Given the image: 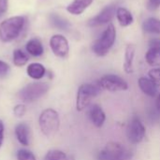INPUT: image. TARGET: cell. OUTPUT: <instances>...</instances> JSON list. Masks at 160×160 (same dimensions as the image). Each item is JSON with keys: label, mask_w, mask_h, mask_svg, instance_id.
Masks as SVG:
<instances>
[{"label": "cell", "mask_w": 160, "mask_h": 160, "mask_svg": "<svg viewBox=\"0 0 160 160\" xmlns=\"http://www.w3.org/2000/svg\"><path fill=\"white\" fill-rule=\"evenodd\" d=\"M25 19L22 16H13L0 23V39L3 42H10L16 39L23 29Z\"/></svg>", "instance_id": "obj_1"}, {"label": "cell", "mask_w": 160, "mask_h": 160, "mask_svg": "<svg viewBox=\"0 0 160 160\" xmlns=\"http://www.w3.org/2000/svg\"><path fill=\"white\" fill-rule=\"evenodd\" d=\"M38 125L44 136L47 138L54 137L60 127V118L57 112L53 109L44 110L39 115Z\"/></svg>", "instance_id": "obj_2"}, {"label": "cell", "mask_w": 160, "mask_h": 160, "mask_svg": "<svg viewBox=\"0 0 160 160\" xmlns=\"http://www.w3.org/2000/svg\"><path fill=\"white\" fill-rule=\"evenodd\" d=\"M131 152L118 142H109L98 154V160H129Z\"/></svg>", "instance_id": "obj_3"}, {"label": "cell", "mask_w": 160, "mask_h": 160, "mask_svg": "<svg viewBox=\"0 0 160 160\" xmlns=\"http://www.w3.org/2000/svg\"><path fill=\"white\" fill-rule=\"evenodd\" d=\"M116 38V30L113 24H110L101 37L92 45V51L98 56H105L112 47Z\"/></svg>", "instance_id": "obj_4"}, {"label": "cell", "mask_w": 160, "mask_h": 160, "mask_svg": "<svg viewBox=\"0 0 160 160\" xmlns=\"http://www.w3.org/2000/svg\"><path fill=\"white\" fill-rule=\"evenodd\" d=\"M100 87L98 84L83 83L82 84L77 92L76 108L79 112L85 110L91 103L92 99L100 93Z\"/></svg>", "instance_id": "obj_5"}, {"label": "cell", "mask_w": 160, "mask_h": 160, "mask_svg": "<svg viewBox=\"0 0 160 160\" xmlns=\"http://www.w3.org/2000/svg\"><path fill=\"white\" fill-rule=\"evenodd\" d=\"M50 89V85L46 82H31L25 85L18 94L19 98L25 102H33L42 98Z\"/></svg>", "instance_id": "obj_6"}, {"label": "cell", "mask_w": 160, "mask_h": 160, "mask_svg": "<svg viewBox=\"0 0 160 160\" xmlns=\"http://www.w3.org/2000/svg\"><path fill=\"white\" fill-rule=\"evenodd\" d=\"M98 84L101 89L111 92L125 91L128 88V84L124 79L113 74H108L101 77Z\"/></svg>", "instance_id": "obj_7"}, {"label": "cell", "mask_w": 160, "mask_h": 160, "mask_svg": "<svg viewBox=\"0 0 160 160\" xmlns=\"http://www.w3.org/2000/svg\"><path fill=\"white\" fill-rule=\"evenodd\" d=\"M127 137L132 144L142 142L145 137V128L140 118L133 117L127 128Z\"/></svg>", "instance_id": "obj_8"}, {"label": "cell", "mask_w": 160, "mask_h": 160, "mask_svg": "<svg viewBox=\"0 0 160 160\" xmlns=\"http://www.w3.org/2000/svg\"><path fill=\"white\" fill-rule=\"evenodd\" d=\"M50 47L57 57L64 58L68 54L69 46L68 39L62 35H54L50 39Z\"/></svg>", "instance_id": "obj_9"}, {"label": "cell", "mask_w": 160, "mask_h": 160, "mask_svg": "<svg viewBox=\"0 0 160 160\" xmlns=\"http://www.w3.org/2000/svg\"><path fill=\"white\" fill-rule=\"evenodd\" d=\"M116 10L117 9H115L114 6L106 7L97 16H95L94 18H92L88 21V25L98 26V25H102L104 23L111 22L113 19V17L115 16Z\"/></svg>", "instance_id": "obj_10"}, {"label": "cell", "mask_w": 160, "mask_h": 160, "mask_svg": "<svg viewBox=\"0 0 160 160\" xmlns=\"http://www.w3.org/2000/svg\"><path fill=\"white\" fill-rule=\"evenodd\" d=\"M146 62L153 67L160 66V38L150 40V48L145 54Z\"/></svg>", "instance_id": "obj_11"}, {"label": "cell", "mask_w": 160, "mask_h": 160, "mask_svg": "<svg viewBox=\"0 0 160 160\" xmlns=\"http://www.w3.org/2000/svg\"><path fill=\"white\" fill-rule=\"evenodd\" d=\"M88 116L91 120V122L97 127L100 128L103 126L105 120H106V115L103 110L97 104L92 105L88 111Z\"/></svg>", "instance_id": "obj_12"}, {"label": "cell", "mask_w": 160, "mask_h": 160, "mask_svg": "<svg viewBox=\"0 0 160 160\" xmlns=\"http://www.w3.org/2000/svg\"><path fill=\"white\" fill-rule=\"evenodd\" d=\"M15 135L18 142L23 145L27 146L30 142V128L26 123H20L15 128Z\"/></svg>", "instance_id": "obj_13"}, {"label": "cell", "mask_w": 160, "mask_h": 160, "mask_svg": "<svg viewBox=\"0 0 160 160\" xmlns=\"http://www.w3.org/2000/svg\"><path fill=\"white\" fill-rule=\"evenodd\" d=\"M139 86L141 90L149 97H156L158 95V85L150 79L145 77H141L139 79Z\"/></svg>", "instance_id": "obj_14"}, {"label": "cell", "mask_w": 160, "mask_h": 160, "mask_svg": "<svg viewBox=\"0 0 160 160\" xmlns=\"http://www.w3.org/2000/svg\"><path fill=\"white\" fill-rule=\"evenodd\" d=\"M93 1L94 0H73L67 7V10L70 14L80 15L93 3Z\"/></svg>", "instance_id": "obj_15"}, {"label": "cell", "mask_w": 160, "mask_h": 160, "mask_svg": "<svg viewBox=\"0 0 160 160\" xmlns=\"http://www.w3.org/2000/svg\"><path fill=\"white\" fill-rule=\"evenodd\" d=\"M25 49L29 54H31L32 56H35V57L41 56L44 52V48H43L42 43H41L40 39H38L37 38H31L30 40H28L25 45Z\"/></svg>", "instance_id": "obj_16"}, {"label": "cell", "mask_w": 160, "mask_h": 160, "mask_svg": "<svg viewBox=\"0 0 160 160\" xmlns=\"http://www.w3.org/2000/svg\"><path fill=\"white\" fill-rule=\"evenodd\" d=\"M136 47L134 44H128L125 51V64L124 68L127 73H132L133 71V61L135 56Z\"/></svg>", "instance_id": "obj_17"}, {"label": "cell", "mask_w": 160, "mask_h": 160, "mask_svg": "<svg viewBox=\"0 0 160 160\" xmlns=\"http://www.w3.org/2000/svg\"><path fill=\"white\" fill-rule=\"evenodd\" d=\"M27 75L34 80H40L46 74V68L39 63H32L26 68Z\"/></svg>", "instance_id": "obj_18"}, {"label": "cell", "mask_w": 160, "mask_h": 160, "mask_svg": "<svg viewBox=\"0 0 160 160\" xmlns=\"http://www.w3.org/2000/svg\"><path fill=\"white\" fill-rule=\"evenodd\" d=\"M142 29L149 34L160 35V20L157 18H148L142 23Z\"/></svg>", "instance_id": "obj_19"}, {"label": "cell", "mask_w": 160, "mask_h": 160, "mask_svg": "<svg viewBox=\"0 0 160 160\" xmlns=\"http://www.w3.org/2000/svg\"><path fill=\"white\" fill-rule=\"evenodd\" d=\"M116 17L121 26H128L133 22V16L125 8H119L116 10Z\"/></svg>", "instance_id": "obj_20"}, {"label": "cell", "mask_w": 160, "mask_h": 160, "mask_svg": "<svg viewBox=\"0 0 160 160\" xmlns=\"http://www.w3.org/2000/svg\"><path fill=\"white\" fill-rule=\"evenodd\" d=\"M50 21H51V23L54 27H56L60 30H68L70 27V23L68 22V20H66L65 18H63L55 13H52L50 15Z\"/></svg>", "instance_id": "obj_21"}, {"label": "cell", "mask_w": 160, "mask_h": 160, "mask_svg": "<svg viewBox=\"0 0 160 160\" xmlns=\"http://www.w3.org/2000/svg\"><path fill=\"white\" fill-rule=\"evenodd\" d=\"M45 160H75V158L63 151L50 150L45 156Z\"/></svg>", "instance_id": "obj_22"}, {"label": "cell", "mask_w": 160, "mask_h": 160, "mask_svg": "<svg viewBox=\"0 0 160 160\" xmlns=\"http://www.w3.org/2000/svg\"><path fill=\"white\" fill-rule=\"evenodd\" d=\"M13 64L16 67H22L24 65H26V63L28 62L29 58L27 56V54L22 52L21 49H17L13 52Z\"/></svg>", "instance_id": "obj_23"}, {"label": "cell", "mask_w": 160, "mask_h": 160, "mask_svg": "<svg viewBox=\"0 0 160 160\" xmlns=\"http://www.w3.org/2000/svg\"><path fill=\"white\" fill-rule=\"evenodd\" d=\"M16 158H17V160H37L35 155L31 151L26 150V149L18 150Z\"/></svg>", "instance_id": "obj_24"}, {"label": "cell", "mask_w": 160, "mask_h": 160, "mask_svg": "<svg viewBox=\"0 0 160 160\" xmlns=\"http://www.w3.org/2000/svg\"><path fill=\"white\" fill-rule=\"evenodd\" d=\"M149 78L158 86L160 85V68H153L148 73Z\"/></svg>", "instance_id": "obj_25"}, {"label": "cell", "mask_w": 160, "mask_h": 160, "mask_svg": "<svg viewBox=\"0 0 160 160\" xmlns=\"http://www.w3.org/2000/svg\"><path fill=\"white\" fill-rule=\"evenodd\" d=\"M26 112V107L23 104H18L13 109V113L16 117H22Z\"/></svg>", "instance_id": "obj_26"}, {"label": "cell", "mask_w": 160, "mask_h": 160, "mask_svg": "<svg viewBox=\"0 0 160 160\" xmlns=\"http://www.w3.org/2000/svg\"><path fill=\"white\" fill-rule=\"evenodd\" d=\"M10 71V67L4 61L0 60V77L7 76Z\"/></svg>", "instance_id": "obj_27"}, {"label": "cell", "mask_w": 160, "mask_h": 160, "mask_svg": "<svg viewBox=\"0 0 160 160\" xmlns=\"http://www.w3.org/2000/svg\"><path fill=\"white\" fill-rule=\"evenodd\" d=\"M160 7V0H149L147 3V8L149 10H155Z\"/></svg>", "instance_id": "obj_28"}, {"label": "cell", "mask_w": 160, "mask_h": 160, "mask_svg": "<svg viewBox=\"0 0 160 160\" xmlns=\"http://www.w3.org/2000/svg\"><path fill=\"white\" fill-rule=\"evenodd\" d=\"M8 0H0V15H3L8 10Z\"/></svg>", "instance_id": "obj_29"}, {"label": "cell", "mask_w": 160, "mask_h": 160, "mask_svg": "<svg viewBox=\"0 0 160 160\" xmlns=\"http://www.w3.org/2000/svg\"><path fill=\"white\" fill-rule=\"evenodd\" d=\"M4 140V123L2 120H0V148L2 146Z\"/></svg>", "instance_id": "obj_30"}, {"label": "cell", "mask_w": 160, "mask_h": 160, "mask_svg": "<svg viewBox=\"0 0 160 160\" xmlns=\"http://www.w3.org/2000/svg\"><path fill=\"white\" fill-rule=\"evenodd\" d=\"M156 107H157V111L160 113V94L159 96L158 97L157 102H156Z\"/></svg>", "instance_id": "obj_31"}]
</instances>
